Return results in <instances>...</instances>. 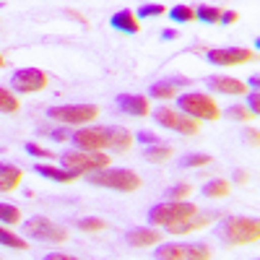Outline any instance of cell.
Masks as SVG:
<instances>
[{
    "label": "cell",
    "mask_w": 260,
    "mask_h": 260,
    "mask_svg": "<svg viewBox=\"0 0 260 260\" xmlns=\"http://www.w3.org/2000/svg\"><path fill=\"white\" fill-rule=\"evenodd\" d=\"M226 117H229V120H240V122H250V120H252L250 110H247V107H242V104L229 107V110H226Z\"/></svg>",
    "instance_id": "d6a6232c"
},
{
    "label": "cell",
    "mask_w": 260,
    "mask_h": 260,
    "mask_svg": "<svg viewBox=\"0 0 260 260\" xmlns=\"http://www.w3.org/2000/svg\"><path fill=\"white\" fill-rule=\"evenodd\" d=\"M104 136H107V148L117 151V154H122V151H127L133 146V133H130L127 127L110 125V127H104Z\"/></svg>",
    "instance_id": "2e32d148"
},
{
    "label": "cell",
    "mask_w": 260,
    "mask_h": 260,
    "mask_svg": "<svg viewBox=\"0 0 260 260\" xmlns=\"http://www.w3.org/2000/svg\"><path fill=\"white\" fill-rule=\"evenodd\" d=\"M0 245H3V247H11V250H26V247H29L26 240H21L18 234H13V232L6 229L3 224H0Z\"/></svg>",
    "instance_id": "484cf974"
},
{
    "label": "cell",
    "mask_w": 260,
    "mask_h": 260,
    "mask_svg": "<svg viewBox=\"0 0 260 260\" xmlns=\"http://www.w3.org/2000/svg\"><path fill=\"white\" fill-rule=\"evenodd\" d=\"M177 107H180V112L192 117V120H211L216 122L221 117V110H219V104H216L208 94L203 91H185V94H177Z\"/></svg>",
    "instance_id": "7a4b0ae2"
},
{
    "label": "cell",
    "mask_w": 260,
    "mask_h": 260,
    "mask_svg": "<svg viewBox=\"0 0 260 260\" xmlns=\"http://www.w3.org/2000/svg\"><path fill=\"white\" fill-rule=\"evenodd\" d=\"M143 156H146L148 164H161V161H167V159L172 156V148L164 146V143H159V146H146Z\"/></svg>",
    "instance_id": "d4e9b609"
},
{
    "label": "cell",
    "mask_w": 260,
    "mask_h": 260,
    "mask_svg": "<svg viewBox=\"0 0 260 260\" xmlns=\"http://www.w3.org/2000/svg\"><path fill=\"white\" fill-rule=\"evenodd\" d=\"M234 182H237V185H247V182H250V172H247V169H237V172H234Z\"/></svg>",
    "instance_id": "8d00e7d4"
},
{
    "label": "cell",
    "mask_w": 260,
    "mask_h": 260,
    "mask_svg": "<svg viewBox=\"0 0 260 260\" xmlns=\"http://www.w3.org/2000/svg\"><path fill=\"white\" fill-rule=\"evenodd\" d=\"M195 213H198V206L190 201H164L148 211V224L151 226H169V224H177L182 219H190Z\"/></svg>",
    "instance_id": "5b68a950"
},
{
    "label": "cell",
    "mask_w": 260,
    "mask_h": 260,
    "mask_svg": "<svg viewBox=\"0 0 260 260\" xmlns=\"http://www.w3.org/2000/svg\"><path fill=\"white\" fill-rule=\"evenodd\" d=\"M229 190H232V185L224 177H216V180L203 185V195H206V198H226Z\"/></svg>",
    "instance_id": "7402d4cb"
},
{
    "label": "cell",
    "mask_w": 260,
    "mask_h": 260,
    "mask_svg": "<svg viewBox=\"0 0 260 260\" xmlns=\"http://www.w3.org/2000/svg\"><path fill=\"white\" fill-rule=\"evenodd\" d=\"M154 260H211V247L203 242H164L156 245Z\"/></svg>",
    "instance_id": "8992f818"
},
{
    "label": "cell",
    "mask_w": 260,
    "mask_h": 260,
    "mask_svg": "<svg viewBox=\"0 0 260 260\" xmlns=\"http://www.w3.org/2000/svg\"><path fill=\"white\" fill-rule=\"evenodd\" d=\"M71 141L78 151H104L107 148V136H104V127H81L76 133H71Z\"/></svg>",
    "instance_id": "7c38bea8"
},
{
    "label": "cell",
    "mask_w": 260,
    "mask_h": 260,
    "mask_svg": "<svg viewBox=\"0 0 260 260\" xmlns=\"http://www.w3.org/2000/svg\"><path fill=\"white\" fill-rule=\"evenodd\" d=\"M221 13H224V8H219V6H198L195 8V18L201 24H219Z\"/></svg>",
    "instance_id": "cb8c5ba5"
},
{
    "label": "cell",
    "mask_w": 260,
    "mask_h": 260,
    "mask_svg": "<svg viewBox=\"0 0 260 260\" xmlns=\"http://www.w3.org/2000/svg\"><path fill=\"white\" fill-rule=\"evenodd\" d=\"M21 232H24L29 240H39V242H52V245H62L68 240V229L55 224L52 219H45V216H34V219H26L21 224Z\"/></svg>",
    "instance_id": "52a82bcc"
},
{
    "label": "cell",
    "mask_w": 260,
    "mask_h": 260,
    "mask_svg": "<svg viewBox=\"0 0 260 260\" xmlns=\"http://www.w3.org/2000/svg\"><path fill=\"white\" fill-rule=\"evenodd\" d=\"M50 120H57L62 125H86L99 117L96 104H62V107H50L47 110Z\"/></svg>",
    "instance_id": "ba28073f"
},
{
    "label": "cell",
    "mask_w": 260,
    "mask_h": 260,
    "mask_svg": "<svg viewBox=\"0 0 260 260\" xmlns=\"http://www.w3.org/2000/svg\"><path fill=\"white\" fill-rule=\"evenodd\" d=\"M34 172H37V175H42V177H47V180H52V182H62V185H71V182L78 180L73 172L60 169V167H50V164H42V161L34 167Z\"/></svg>",
    "instance_id": "44dd1931"
},
{
    "label": "cell",
    "mask_w": 260,
    "mask_h": 260,
    "mask_svg": "<svg viewBox=\"0 0 260 260\" xmlns=\"http://www.w3.org/2000/svg\"><path fill=\"white\" fill-rule=\"evenodd\" d=\"M110 159L104 151H96V154H91V151H68V154H62L60 161H62V169L73 172L76 177H86V175H94V172H102L110 167Z\"/></svg>",
    "instance_id": "3957f363"
},
{
    "label": "cell",
    "mask_w": 260,
    "mask_h": 260,
    "mask_svg": "<svg viewBox=\"0 0 260 260\" xmlns=\"http://www.w3.org/2000/svg\"><path fill=\"white\" fill-rule=\"evenodd\" d=\"M211 161H213L211 154H187L185 159H180V167L182 169H192V167H206Z\"/></svg>",
    "instance_id": "4dcf8cb0"
},
{
    "label": "cell",
    "mask_w": 260,
    "mask_h": 260,
    "mask_svg": "<svg viewBox=\"0 0 260 260\" xmlns=\"http://www.w3.org/2000/svg\"><path fill=\"white\" fill-rule=\"evenodd\" d=\"M180 86H187V78H169V81H156L154 86L148 89L151 99H175Z\"/></svg>",
    "instance_id": "ffe728a7"
},
{
    "label": "cell",
    "mask_w": 260,
    "mask_h": 260,
    "mask_svg": "<svg viewBox=\"0 0 260 260\" xmlns=\"http://www.w3.org/2000/svg\"><path fill=\"white\" fill-rule=\"evenodd\" d=\"M3 65H6V57H3V52H0V68H3Z\"/></svg>",
    "instance_id": "ee69618b"
},
{
    "label": "cell",
    "mask_w": 260,
    "mask_h": 260,
    "mask_svg": "<svg viewBox=\"0 0 260 260\" xmlns=\"http://www.w3.org/2000/svg\"><path fill=\"white\" fill-rule=\"evenodd\" d=\"M21 180H24V169L8 164V161H0V192H13Z\"/></svg>",
    "instance_id": "d6986e66"
},
{
    "label": "cell",
    "mask_w": 260,
    "mask_h": 260,
    "mask_svg": "<svg viewBox=\"0 0 260 260\" xmlns=\"http://www.w3.org/2000/svg\"><path fill=\"white\" fill-rule=\"evenodd\" d=\"M86 180H89L91 185H96V187H110V190H117V192H136L141 187V177L133 169L107 167L102 172H94V175H86Z\"/></svg>",
    "instance_id": "277c9868"
},
{
    "label": "cell",
    "mask_w": 260,
    "mask_h": 260,
    "mask_svg": "<svg viewBox=\"0 0 260 260\" xmlns=\"http://www.w3.org/2000/svg\"><path fill=\"white\" fill-rule=\"evenodd\" d=\"M52 141H57V143H65V141H71V133L68 130H55V133L50 136Z\"/></svg>",
    "instance_id": "f35d334b"
},
{
    "label": "cell",
    "mask_w": 260,
    "mask_h": 260,
    "mask_svg": "<svg viewBox=\"0 0 260 260\" xmlns=\"http://www.w3.org/2000/svg\"><path fill=\"white\" fill-rule=\"evenodd\" d=\"M159 240H161V232L146 229V226L130 229V232L125 234V242H127L130 247H154V245H159Z\"/></svg>",
    "instance_id": "ac0fdd59"
},
{
    "label": "cell",
    "mask_w": 260,
    "mask_h": 260,
    "mask_svg": "<svg viewBox=\"0 0 260 260\" xmlns=\"http://www.w3.org/2000/svg\"><path fill=\"white\" fill-rule=\"evenodd\" d=\"M208 89L213 94H226V96H242V94H247V86L240 78H232V76H211L208 78Z\"/></svg>",
    "instance_id": "5bb4252c"
},
{
    "label": "cell",
    "mask_w": 260,
    "mask_h": 260,
    "mask_svg": "<svg viewBox=\"0 0 260 260\" xmlns=\"http://www.w3.org/2000/svg\"><path fill=\"white\" fill-rule=\"evenodd\" d=\"M177 37H180V31H175V29H164V31H161V39H164V42H167V39H177Z\"/></svg>",
    "instance_id": "60d3db41"
},
{
    "label": "cell",
    "mask_w": 260,
    "mask_h": 260,
    "mask_svg": "<svg viewBox=\"0 0 260 260\" xmlns=\"http://www.w3.org/2000/svg\"><path fill=\"white\" fill-rule=\"evenodd\" d=\"M76 226L81 232H102L107 224L104 219H96V216H86V219H76Z\"/></svg>",
    "instance_id": "1f68e13d"
},
{
    "label": "cell",
    "mask_w": 260,
    "mask_h": 260,
    "mask_svg": "<svg viewBox=\"0 0 260 260\" xmlns=\"http://www.w3.org/2000/svg\"><path fill=\"white\" fill-rule=\"evenodd\" d=\"M245 136L250 138V143H252V146H257V141H260L257 136H260V133H257V130H255V127H252V130H247V133H245Z\"/></svg>",
    "instance_id": "b9f144b4"
},
{
    "label": "cell",
    "mask_w": 260,
    "mask_h": 260,
    "mask_svg": "<svg viewBox=\"0 0 260 260\" xmlns=\"http://www.w3.org/2000/svg\"><path fill=\"white\" fill-rule=\"evenodd\" d=\"M234 21H237V13H234V11H226V8H224V13H221V18H219V24L229 26V24H234Z\"/></svg>",
    "instance_id": "74e56055"
},
{
    "label": "cell",
    "mask_w": 260,
    "mask_h": 260,
    "mask_svg": "<svg viewBox=\"0 0 260 260\" xmlns=\"http://www.w3.org/2000/svg\"><path fill=\"white\" fill-rule=\"evenodd\" d=\"M42 260H78V257H73V255H62V252H47Z\"/></svg>",
    "instance_id": "ab89813d"
},
{
    "label": "cell",
    "mask_w": 260,
    "mask_h": 260,
    "mask_svg": "<svg viewBox=\"0 0 260 260\" xmlns=\"http://www.w3.org/2000/svg\"><path fill=\"white\" fill-rule=\"evenodd\" d=\"M26 154H29V156H34V159H55L52 151L42 148L39 143H26Z\"/></svg>",
    "instance_id": "836d02e7"
},
{
    "label": "cell",
    "mask_w": 260,
    "mask_h": 260,
    "mask_svg": "<svg viewBox=\"0 0 260 260\" xmlns=\"http://www.w3.org/2000/svg\"><path fill=\"white\" fill-rule=\"evenodd\" d=\"M0 112H3V115L18 112V96L13 91H8L6 86H0Z\"/></svg>",
    "instance_id": "83f0119b"
},
{
    "label": "cell",
    "mask_w": 260,
    "mask_h": 260,
    "mask_svg": "<svg viewBox=\"0 0 260 260\" xmlns=\"http://www.w3.org/2000/svg\"><path fill=\"white\" fill-rule=\"evenodd\" d=\"M247 110H250L252 117H257V112H260V96H257V91L247 94Z\"/></svg>",
    "instance_id": "d590c367"
},
{
    "label": "cell",
    "mask_w": 260,
    "mask_h": 260,
    "mask_svg": "<svg viewBox=\"0 0 260 260\" xmlns=\"http://www.w3.org/2000/svg\"><path fill=\"white\" fill-rule=\"evenodd\" d=\"M47 86V73L42 68H18L11 76L13 94H37Z\"/></svg>",
    "instance_id": "30bf717a"
},
{
    "label": "cell",
    "mask_w": 260,
    "mask_h": 260,
    "mask_svg": "<svg viewBox=\"0 0 260 260\" xmlns=\"http://www.w3.org/2000/svg\"><path fill=\"white\" fill-rule=\"evenodd\" d=\"M115 104H117V110H122L130 117H146L151 112L148 96H141V94H117Z\"/></svg>",
    "instance_id": "4fadbf2b"
},
{
    "label": "cell",
    "mask_w": 260,
    "mask_h": 260,
    "mask_svg": "<svg viewBox=\"0 0 260 260\" xmlns=\"http://www.w3.org/2000/svg\"><path fill=\"white\" fill-rule=\"evenodd\" d=\"M257 83H260V81H257V76H252V78H250V83H247V86H250V89H252V91H257Z\"/></svg>",
    "instance_id": "7bdbcfd3"
},
{
    "label": "cell",
    "mask_w": 260,
    "mask_h": 260,
    "mask_svg": "<svg viewBox=\"0 0 260 260\" xmlns=\"http://www.w3.org/2000/svg\"><path fill=\"white\" fill-rule=\"evenodd\" d=\"M133 141L143 143V146H159V136H154L151 130H141V133L133 136Z\"/></svg>",
    "instance_id": "e575fe53"
},
{
    "label": "cell",
    "mask_w": 260,
    "mask_h": 260,
    "mask_svg": "<svg viewBox=\"0 0 260 260\" xmlns=\"http://www.w3.org/2000/svg\"><path fill=\"white\" fill-rule=\"evenodd\" d=\"M169 18L175 21V24H190V21H195V8L180 3L175 8H169Z\"/></svg>",
    "instance_id": "4316f807"
},
{
    "label": "cell",
    "mask_w": 260,
    "mask_h": 260,
    "mask_svg": "<svg viewBox=\"0 0 260 260\" xmlns=\"http://www.w3.org/2000/svg\"><path fill=\"white\" fill-rule=\"evenodd\" d=\"M136 13V18L141 21V18H156V16H164L167 13V6H161V3H143L138 11H133Z\"/></svg>",
    "instance_id": "f1b7e54d"
},
{
    "label": "cell",
    "mask_w": 260,
    "mask_h": 260,
    "mask_svg": "<svg viewBox=\"0 0 260 260\" xmlns=\"http://www.w3.org/2000/svg\"><path fill=\"white\" fill-rule=\"evenodd\" d=\"M21 208L18 206H11V203H0V224L3 226H16L21 224Z\"/></svg>",
    "instance_id": "603a6c76"
},
{
    "label": "cell",
    "mask_w": 260,
    "mask_h": 260,
    "mask_svg": "<svg viewBox=\"0 0 260 260\" xmlns=\"http://www.w3.org/2000/svg\"><path fill=\"white\" fill-rule=\"evenodd\" d=\"M151 117H154L156 125H161L167 130H177V133H182V136H195L201 130L198 120H192V117H187L182 112H175L172 107H159V110H154Z\"/></svg>",
    "instance_id": "9c48e42d"
},
{
    "label": "cell",
    "mask_w": 260,
    "mask_h": 260,
    "mask_svg": "<svg viewBox=\"0 0 260 260\" xmlns=\"http://www.w3.org/2000/svg\"><path fill=\"white\" fill-rule=\"evenodd\" d=\"M213 219H219V213H195V216H190V219H182L177 224H169L164 229H167V234H190V232H198V229L208 226Z\"/></svg>",
    "instance_id": "9a60e30c"
},
{
    "label": "cell",
    "mask_w": 260,
    "mask_h": 260,
    "mask_svg": "<svg viewBox=\"0 0 260 260\" xmlns=\"http://www.w3.org/2000/svg\"><path fill=\"white\" fill-rule=\"evenodd\" d=\"M0 260H3V257H0Z\"/></svg>",
    "instance_id": "f6af8a7d"
},
{
    "label": "cell",
    "mask_w": 260,
    "mask_h": 260,
    "mask_svg": "<svg viewBox=\"0 0 260 260\" xmlns=\"http://www.w3.org/2000/svg\"><path fill=\"white\" fill-rule=\"evenodd\" d=\"M110 26L120 34H138L141 31V21L136 18V13L130 8H122V11H115L112 18H110Z\"/></svg>",
    "instance_id": "e0dca14e"
},
{
    "label": "cell",
    "mask_w": 260,
    "mask_h": 260,
    "mask_svg": "<svg viewBox=\"0 0 260 260\" xmlns=\"http://www.w3.org/2000/svg\"><path fill=\"white\" fill-rule=\"evenodd\" d=\"M192 195V185H187V182H180V185H172L169 190H167V195L164 198L167 201H187Z\"/></svg>",
    "instance_id": "f546056e"
},
{
    "label": "cell",
    "mask_w": 260,
    "mask_h": 260,
    "mask_svg": "<svg viewBox=\"0 0 260 260\" xmlns=\"http://www.w3.org/2000/svg\"><path fill=\"white\" fill-rule=\"evenodd\" d=\"M224 245H252L260 237V221L252 216H229L219 226Z\"/></svg>",
    "instance_id": "6da1fadb"
},
{
    "label": "cell",
    "mask_w": 260,
    "mask_h": 260,
    "mask_svg": "<svg viewBox=\"0 0 260 260\" xmlns=\"http://www.w3.org/2000/svg\"><path fill=\"white\" fill-rule=\"evenodd\" d=\"M208 62L216 68H232V65H245L255 57L252 50L247 47H219V50H208L206 52Z\"/></svg>",
    "instance_id": "8fae6325"
}]
</instances>
